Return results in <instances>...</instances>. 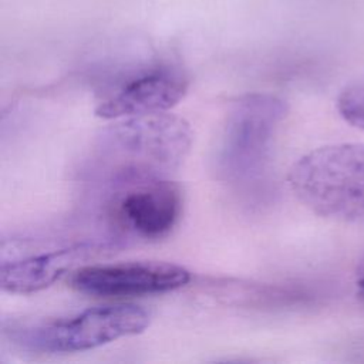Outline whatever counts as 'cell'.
I'll use <instances>...</instances> for the list:
<instances>
[{
  "mask_svg": "<svg viewBox=\"0 0 364 364\" xmlns=\"http://www.w3.org/2000/svg\"><path fill=\"white\" fill-rule=\"evenodd\" d=\"M111 246L112 243L101 240H81L23 259L3 260L0 286L9 293L18 294L43 290L81 262L100 255Z\"/></svg>",
  "mask_w": 364,
  "mask_h": 364,
  "instance_id": "cell-8",
  "label": "cell"
},
{
  "mask_svg": "<svg viewBox=\"0 0 364 364\" xmlns=\"http://www.w3.org/2000/svg\"><path fill=\"white\" fill-rule=\"evenodd\" d=\"M188 85V78L179 68L169 64L152 65L119 82L98 102L95 115L119 119L165 112L185 97Z\"/></svg>",
  "mask_w": 364,
  "mask_h": 364,
  "instance_id": "cell-7",
  "label": "cell"
},
{
  "mask_svg": "<svg viewBox=\"0 0 364 364\" xmlns=\"http://www.w3.org/2000/svg\"><path fill=\"white\" fill-rule=\"evenodd\" d=\"M189 124L166 112L129 117L105 128L91 155V175L109 189L135 181L165 178L186 158Z\"/></svg>",
  "mask_w": 364,
  "mask_h": 364,
  "instance_id": "cell-1",
  "label": "cell"
},
{
  "mask_svg": "<svg viewBox=\"0 0 364 364\" xmlns=\"http://www.w3.org/2000/svg\"><path fill=\"white\" fill-rule=\"evenodd\" d=\"M355 286H357V293L358 296L364 300V264L360 267L357 272V279H355Z\"/></svg>",
  "mask_w": 364,
  "mask_h": 364,
  "instance_id": "cell-10",
  "label": "cell"
},
{
  "mask_svg": "<svg viewBox=\"0 0 364 364\" xmlns=\"http://www.w3.org/2000/svg\"><path fill=\"white\" fill-rule=\"evenodd\" d=\"M289 185L316 215L364 226V144L310 151L290 168Z\"/></svg>",
  "mask_w": 364,
  "mask_h": 364,
  "instance_id": "cell-2",
  "label": "cell"
},
{
  "mask_svg": "<svg viewBox=\"0 0 364 364\" xmlns=\"http://www.w3.org/2000/svg\"><path fill=\"white\" fill-rule=\"evenodd\" d=\"M286 112V102L273 94L250 92L239 97L226 114L216 146L218 175L229 182L257 175Z\"/></svg>",
  "mask_w": 364,
  "mask_h": 364,
  "instance_id": "cell-3",
  "label": "cell"
},
{
  "mask_svg": "<svg viewBox=\"0 0 364 364\" xmlns=\"http://www.w3.org/2000/svg\"><path fill=\"white\" fill-rule=\"evenodd\" d=\"M337 109L348 124L364 131V82L343 90L337 98Z\"/></svg>",
  "mask_w": 364,
  "mask_h": 364,
  "instance_id": "cell-9",
  "label": "cell"
},
{
  "mask_svg": "<svg viewBox=\"0 0 364 364\" xmlns=\"http://www.w3.org/2000/svg\"><path fill=\"white\" fill-rule=\"evenodd\" d=\"M189 280L191 272L181 264L134 260L84 266L73 274L71 286L91 296L122 297L172 291Z\"/></svg>",
  "mask_w": 364,
  "mask_h": 364,
  "instance_id": "cell-6",
  "label": "cell"
},
{
  "mask_svg": "<svg viewBox=\"0 0 364 364\" xmlns=\"http://www.w3.org/2000/svg\"><path fill=\"white\" fill-rule=\"evenodd\" d=\"M149 320V313L141 306L115 303L90 307L65 318L17 327L13 338L38 353H75L142 333Z\"/></svg>",
  "mask_w": 364,
  "mask_h": 364,
  "instance_id": "cell-4",
  "label": "cell"
},
{
  "mask_svg": "<svg viewBox=\"0 0 364 364\" xmlns=\"http://www.w3.org/2000/svg\"><path fill=\"white\" fill-rule=\"evenodd\" d=\"M111 219L128 236L142 240L165 237L182 212L181 186L166 178L135 181L114 188Z\"/></svg>",
  "mask_w": 364,
  "mask_h": 364,
  "instance_id": "cell-5",
  "label": "cell"
}]
</instances>
